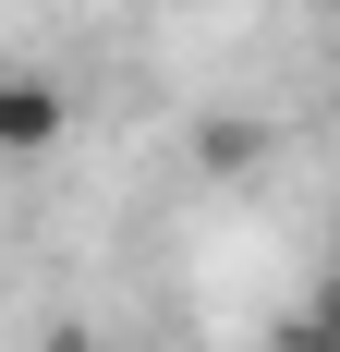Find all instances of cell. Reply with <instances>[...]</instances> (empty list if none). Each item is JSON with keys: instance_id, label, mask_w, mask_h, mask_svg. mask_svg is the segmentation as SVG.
<instances>
[{"instance_id": "5", "label": "cell", "mask_w": 340, "mask_h": 352, "mask_svg": "<svg viewBox=\"0 0 340 352\" xmlns=\"http://www.w3.org/2000/svg\"><path fill=\"white\" fill-rule=\"evenodd\" d=\"M316 12H340V0H316Z\"/></svg>"}, {"instance_id": "1", "label": "cell", "mask_w": 340, "mask_h": 352, "mask_svg": "<svg viewBox=\"0 0 340 352\" xmlns=\"http://www.w3.org/2000/svg\"><path fill=\"white\" fill-rule=\"evenodd\" d=\"M61 134H73L61 85H49V73H0V158H49Z\"/></svg>"}, {"instance_id": "2", "label": "cell", "mask_w": 340, "mask_h": 352, "mask_svg": "<svg viewBox=\"0 0 340 352\" xmlns=\"http://www.w3.org/2000/svg\"><path fill=\"white\" fill-rule=\"evenodd\" d=\"M268 122H255V109H206V122H195V170H219V182H231V170H255V158H268Z\"/></svg>"}, {"instance_id": "4", "label": "cell", "mask_w": 340, "mask_h": 352, "mask_svg": "<svg viewBox=\"0 0 340 352\" xmlns=\"http://www.w3.org/2000/svg\"><path fill=\"white\" fill-rule=\"evenodd\" d=\"M49 352H98V340H85V328H49Z\"/></svg>"}, {"instance_id": "3", "label": "cell", "mask_w": 340, "mask_h": 352, "mask_svg": "<svg viewBox=\"0 0 340 352\" xmlns=\"http://www.w3.org/2000/svg\"><path fill=\"white\" fill-rule=\"evenodd\" d=\"M268 352H340V328H292V340H268Z\"/></svg>"}]
</instances>
